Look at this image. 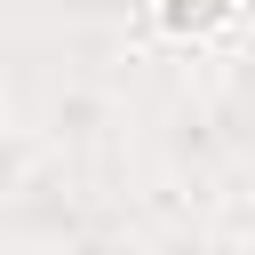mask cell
Segmentation results:
<instances>
[{
	"label": "cell",
	"instance_id": "1",
	"mask_svg": "<svg viewBox=\"0 0 255 255\" xmlns=\"http://www.w3.org/2000/svg\"><path fill=\"white\" fill-rule=\"evenodd\" d=\"M215 16H231V0H167V24L175 32H207Z\"/></svg>",
	"mask_w": 255,
	"mask_h": 255
}]
</instances>
